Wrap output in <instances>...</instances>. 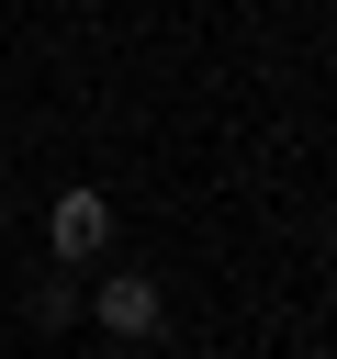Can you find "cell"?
<instances>
[{"label": "cell", "instance_id": "1", "mask_svg": "<svg viewBox=\"0 0 337 359\" xmlns=\"http://www.w3.org/2000/svg\"><path fill=\"white\" fill-rule=\"evenodd\" d=\"M45 247H56V269H90L112 247V191H56L45 202Z\"/></svg>", "mask_w": 337, "mask_h": 359}, {"label": "cell", "instance_id": "2", "mask_svg": "<svg viewBox=\"0 0 337 359\" xmlns=\"http://www.w3.org/2000/svg\"><path fill=\"white\" fill-rule=\"evenodd\" d=\"M90 314H101L112 337H157V325H168V292H157V269H112V280L90 292Z\"/></svg>", "mask_w": 337, "mask_h": 359}, {"label": "cell", "instance_id": "3", "mask_svg": "<svg viewBox=\"0 0 337 359\" xmlns=\"http://www.w3.org/2000/svg\"><path fill=\"white\" fill-rule=\"evenodd\" d=\"M22 314H34V337H56V325L79 314V280H67V269H56V280H34V303H22Z\"/></svg>", "mask_w": 337, "mask_h": 359}]
</instances>
